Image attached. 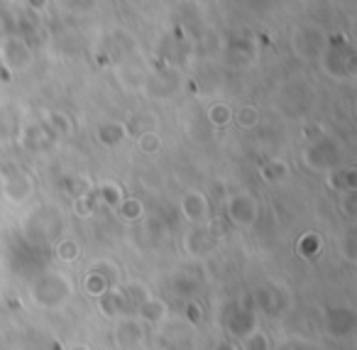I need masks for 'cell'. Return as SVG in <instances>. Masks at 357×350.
I'll return each mask as SVG.
<instances>
[]
</instances>
